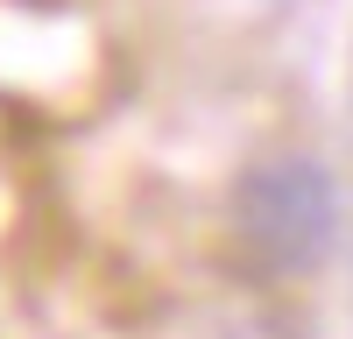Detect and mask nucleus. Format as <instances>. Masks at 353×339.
<instances>
[{"label":"nucleus","mask_w":353,"mask_h":339,"mask_svg":"<svg viewBox=\"0 0 353 339\" xmlns=\"http://www.w3.org/2000/svg\"><path fill=\"white\" fill-rule=\"evenodd\" d=\"M233 240L261 276H311L339 240V184L318 156H261L233 184Z\"/></svg>","instance_id":"f257e3e1"}]
</instances>
